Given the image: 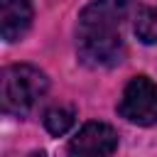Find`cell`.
Here are the masks:
<instances>
[{
	"instance_id": "obj_1",
	"label": "cell",
	"mask_w": 157,
	"mask_h": 157,
	"mask_svg": "<svg viewBox=\"0 0 157 157\" xmlns=\"http://www.w3.org/2000/svg\"><path fill=\"white\" fill-rule=\"evenodd\" d=\"M49 78L32 64H10L0 74V105L10 115H27L47 93Z\"/></svg>"
},
{
	"instance_id": "obj_3",
	"label": "cell",
	"mask_w": 157,
	"mask_h": 157,
	"mask_svg": "<svg viewBox=\"0 0 157 157\" xmlns=\"http://www.w3.org/2000/svg\"><path fill=\"white\" fill-rule=\"evenodd\" d=\"M118 115L132 125H157V83L145 74L132 76L118 101Z\"/></svg>"
},
{
	"instance_id": "obj_2",
	"label": "cell",
	"mask_w": 157,
	"mask_h": 157,
	"mask_svg": "<svg viewBox=\"0 0 157 157\" xmlns=\"http://www.w3.org/2000/svg\"><path fill=\"white\" fill-rule=\"evenodd\" d=\"M76 54L88 69H108L123 61L125 42L120 27L108 25H78L76 27Z\"/></svg>"
},
{
	"instance_id": "obj_7",
	"label": "cell",
	"mask_w": 157,
	"mask_h": 157,
	"mask_svg": "<svg viewBox=\"0 0 157 157\" xmlns=\"http://www.w3.org/2000/svg\"><path fill=\"white\" fill-rule=\"evenodd\" d=\"M135 37L142 44H157V5H147L135 15Z\"/></svg>"
},
{
	"instance_id": "obj_5",
	"label": "cell",
	"mask_w": 157,
	"mask_h": 157,
	"mask_svg": "<svg viewBox=\"0 0 157 157\" xmlns=\"http://www.w3.org/2000/svg\"><path fill=\"white\" fill-rule=\"evenodd\" d=\"M32 25L29 0H0V34L5 42H17Z\"/></svg>"
},
{
	"instance_id": "obj_8",
	"label": "cell",
	"mask_w": 157,
	"mask_h": 157,
	"mask_svg": "<svg viewBox=\"0 0 157 157\" xmlns=\"http://www.w3.org/2000/svg\"><path fill=\"white\" fill-rule=\"evenodd\" d=\"M29 157H44V152H32Z\"/></svg>"
},
{
	"instance_id": "obj_4",
	"label": "cell",
	"mask_w": 157,
	"mask_h": 157,
	"mask_svg": "<svg viewBox=\"0 0 157 157\" xmlns=\"http://www.w3.org/2000/svg\"><path fill=\"white\" fill-rule=\"evenodd\" d=\"M118 150V132L113 125L91 120L78 128V132L69 140L66 157H113Z\"/></svg>"
},
{
	"instance_id": "obj_6",
	"label": "cell",
	"mask_w": 157,
	"mask_h": 157,
	"mask_svg": "<svg viewBox=\"0 0 157 157\" xmlns=\"http://www.w3.org/2000/svg\"><path fill=\"white\" fill-rule=\"evenodd\" d=\"M42 123H44V128H47L49 135L61 137V135H66V132L74 128V123H76V110L69 108V105H52V108L44 113Z\"/></svg>"
}]
</instances>
